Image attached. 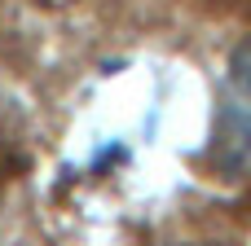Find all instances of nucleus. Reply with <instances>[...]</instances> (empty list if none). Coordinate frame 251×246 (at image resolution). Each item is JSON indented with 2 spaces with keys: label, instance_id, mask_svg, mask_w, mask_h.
I'll use <instances>...</instances> for the list:
<instances>
[{
  "label": "nucleus",
  "instance_id": "obj_1",
  "mask_svg": "<svg viewBox=\"0 0 251 246\" xmlns=\"http://www.w3.org/2000/svg\"><path fill=\"white\" fill-rule=\"evenodd\" d=\"M212 158L216 167L234 172L251 163V35L234 48L221 97H216V128H212Z\"/></svg>",
  "mask_w": 251,
  "mask_h": 246
}]
</instances>
